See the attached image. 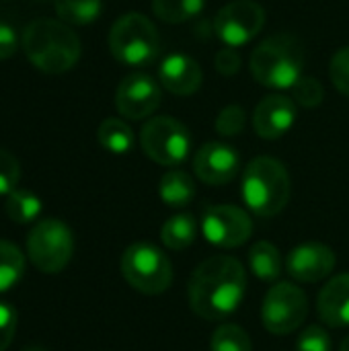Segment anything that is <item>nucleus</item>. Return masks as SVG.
<instances>
[{
  "label": "nucleus",
  "mask_w": 349,
  "mask_h": 351,
  "mask_svg": "<svg viewBox=\"0 0 349 351\" xmlns=\"http://www.w3.org/2000/svg\"><path fill=\"white\" fill-rule=\"evenodd\" d=\"M189 306L204 321L232 317L247 294V271L239 259L216 255L206 259L189 278Z\"/></svg>",
  "instance_id": "nucleus-1"
},
{
  "label": "nucleus",
  "mask_w": 349,
  "mask_h": 351,
  "mask_svg": "<svg viewBox=\"0 0 349 351\" xmlns=\"http://www.w3.org/2000/svg\"><path fill=\"white\" fill-rule=\"evenodd\" d=\"M21 47L29 62L45 74L68 72L80 58L78 35L60 19L31 21L23 31Z\"/></svg>",
  "instance_id": "nucleus-2"
},
{
  "label": "nucleus",
  "mask_w": 349,
  "mask_h": 351,
  "mask_svg": "<svg viewBox=\"0 0 349 351\" xmlns=\"http://www.w3.org/2000/svg\"><path fill=\"white\" fill-rule=\"evenodd\" d=\"M304 45L296 35L276 33L263 39L251 53L253 78L267 88H292L304 70Z\"/></svg>",
  "instance_id": "nucleus-3"
},
{
  "label": "nucleus",
  "mask_w": 349,
  "mask_h": 351,
  "mask_svg": "<svg viewBox=\"0 0 349 351\" xmlns=\"http://www.w3.org/2000/svg\"><path fill=\"white\" fill-rule=\"evenodd\" d=\"M243 199L259 218L278 216L290 202L292 183L286 167L272 156L253 158L243 171Z\"/></svg>",
  "instance_id": "nucleus-4"
},
{
  "label": "nucleus",
  "mask_w": 349,
  "mask_h": 351,
  "mask_svg": "<svg viewBox=\"0 0 349 351\" xmlns=\"http://www.w3.org/2000/svg\"><path fill=\"white\" fill-rule=\"evenodd\" d=\"M109 49L123 66L142 68L158 58L160 37L148 16L142 12H128L113 23L109 31Z\"/></svg>",
  "instance_id": "nucleus-5"
},
{
  "label": "nucleus",
  "mask_w": 349,
  "mask_h": 351,
  "mask_svg": "<svg viewBox=\"0 0 349 351\" xmlns=\"http://www.w3.org/2000/svg\"><path fill=\"white\" fill-rule=\"evenodd\" d=\"M121 276L146 296H158L173 284V265L169 257L150 243H134L121 255Z\"/></svg>",
  "instance_id": "nucleus-6"
},
{
  "label": "nucleus",
  "mask_w": 349,
  "mask_h": 351,
  "mask_svg": "<svg viewBox=\"0 0 349 351\" xmlns=\"http://www.w3.org/2000/svg\"><path fill=\"white\" fill-rule=\"evenodd\" d=\"M74 253L72 230L56 218L39 220L27 237V257L41 274H60Z\"/></svg>",
  "instance_id": "nucleus-7"
},
{
  "label": "nucleus",
  "mask_w": 349,
  "mask_h": 351,
  "mask_svg": "<svg viewBox=\"0 0 349 351\" xmlns=\"http://www.w3.org/2000/svg\"><path fill=\"white\" fill-rule=\"evenodd\" d=\"M140 146L144 154L156 165L177 167L189 156L191 134L179 119L158 115L144 123L140 132Z\"/></svg>",
  "instance_id": "nucleus-8"
},
{
  "label": "nucleus",
  "mask_w": 349,
  "mask_h": 351,
  "mask_svg": "<svg viewBox=\"0 0 349 351\" xmlns=\"http://www.w3.org/2000/svg\"><path fill=\"white\" fill-rule=\"evenodd\" d=\"M309 317V298L306 294L290 284H274L261 304V323L272 335H290L294 333Z\"/></svg>",
  "instance_id": "nucleus-9"
},
{
  "label": "nucleus",
  "mask_w": 349,
  "mask_h": 351,
  "mask_svg": "<svg viewBox=\"0 0 349 351\" xmlns=\"http://www.w3.org/2000/svg\"><path fill=\"white\" fill-rule=\"evenodd\" d=\"M265 25V10L255 0H232L214 19L216 37L226 47H241L255 39Z\"/></svg>",
  "instance_id": "nucleus-10"
},
{
  "label": "nucleus",
  "mask_w": 349,
  "mask_h": 351,
  "mask_svg": "<svg viewBox=\"0 0 349 351\" xmlns=\"http://www.w3.org/2000/svg\"><path fill=\"white\" fill-rule=\"evenodd\" d=\"M206 241L220 249H234L249 241L253 222L249 214L237 206H208L200 220Z\"/></svg>",
  "instance_id": "nucleus-11"
},
{
  "label": "nucleus",
  "mask_w": 349,
  "mask_h": 351,
  "mask_svg": "<svg viewBox=\"0 0 349 351\" xmlns=\"http://www.w3.org/2000/svg\"><path fill=\"white\" fill-rule=\"evenodd\" d=\"M163 101V90L158 82L142 72L125 76L115 90V107L121 117L140 121L150 117Z\"/></svg>",
  "instance_id": "nucleus-12"
},
{
  "label": "nucleus",
  "mask_w": 349,
  "mask_h": 351,
  "mask_svg": "<svg viewBox=\"0 0 349 351\" xmlns=\"http://www.w3.org/2000/svg\"><path fill=\"white\" fill-rule=\"evenodd\" d=\"M241 171L239 152L224 142H208L193 156V173L206 185H226Z\"/></svg>",
  "instance_id": "nucleus-13"
},
{
  "label": "nucleus",
  "mask_w": 349,
  "mask_h": 351,
  "mask_svg": "<svg viewBox=\"0 0 349 351\" xmlns=\"http://www.w3.org/2000/svg\"><path fill=\"white\" fill-rule=\"evenodd\" d=\"M335 253L323 243H304L294 247L286 259V271L290 278L302 284H315L331 276L335 269Z\"/></svg>",
  "instance_id": "nucleus-14"
},
{
  "label": "nucleus",
  "mask_w": 349,
  "mask_h": 351,
  "mask_svg": "<svg viewBox=\"0 0 349 351\" xmlns=\"http://www.w3.org/2000/svg\"><path fill=\"white\" fill-rule=\"evenodd\" d=\"M296 123V103L284 95H267L253 111V128L263 140L286 136Z\"/></svg>",
  "instance_id": "nucleus-15"
},
{
  "label": "nucleus",
  "mask_w": 349,
  "mask_h": 351,
  "mask_svg": "<svg viewBox=\"0 0 349 351\" xmlns=\"http://www.w3.org/2000/svg\"><path fill=\"white\" fill-rule=\"evenodd\" d=\"M158 80L175 97H189L200 90L204 72L200 64L187 53H171L160 62Z\"/></svg>",
  "instance_id": "nucleus-16"
},
{
  "label": "nucleus",
  "mask_w": 349,
  "mask_h": 351,
  "mask_svg": "<svg viewBox=\"0 0 349 351\" xmlns=\"http://www.w3.org/2000/svg\"><path fill=\"white\" fill-rule=\"evenodd\" d=\"M317 311L325 325L333 329L349 327V274L335 276L323 286L317 298Z\"/></svg>",
  "instance_id": "nucleus-17"
},
{
  "label": "nucleus",
  "mask_w": 349,
  "mask_h": 351,
  "mask_svg": "<svg viewBox=\"0 0 349 351\" xmlns=\"http://www.w3.org/2000/svg\"><path fill=\"white\" fill-rule=\"evenodd\" d=\"M158 195L169 208H185L195 197V181L181 169L167 171L158 183Z\"/></svg>",
  "instance_id": "nucleus-18"
},
{
  "label": "nucleus",
  "mask_w": 349,
  "mask_h": 351,
  "mask_svg": "<svg viewBox=\"0 0 349 351\" xmlns=\"http://www.w3.org/2000/svg\"><path fill=\"white\" fill-rule=\"evenodd\" d=\"M200 224L193 214H175L160 228V239L171 251H183L197 239Z\"/></svg>",
  "instance_id": "nucleus-19"
},
{
  "label": "nucleus",
  "mask_w": 349,
  "mask_h": 351,
  "mask_svg": "<svg viewBox=\"0 0 349 351\" xmlns=\"http://www.w3.org/2000/svg\"><path fill=\"white\" fill-rule=\"evenodd\" d=\"M249 267L261 282H276L282 276V257L274 243L259 241L249 249Z\"/></svg>",
  "instance_id": "nucleus-20"
},
{
  "label": "nucleus",
  "mask_w": 349,
  "mask_h": 351,
  "mask_svg": "<svg viewBox=\"0 0 349 351\" xmlns=\"http://www.w3.org/2000/svg\"><path fill=\"white\" fill-rule=\"evenodd\" d=\"M99 144L111 154H128L134 148V132L132 128L117 117H107L97 130Z\"/></svg>",
  "instance_id": "nucleus-21"
},
{
  "label": "nucleus",
  "mask_w": 349,
  "mask_h": 351,
  "mask_svg": "<svg viewBox=\"0 0 349 351\" xmlns=\"http://www.w3.org/2000/svg\"><path fill=\"white\" fill-rule=\"evenodd\" d=\"M56 14L66 25H88L103 10L101 0H53Z\"/></svg>",
  "instance_id": "nucleus-22"
},
{
  "label": "nucleus",
  "mask_w": 349,
  "mask_h": 351,
  "mask_svg": "<svg viewBox=\"0 0 349 351\" xmlns=\"http://www.w3.org/2000/svg\"><path fill=\"white\" fill-rule=\"evenodd\" d=\"M4 212L12 222L27 224V222H33L41 214V199L33 191L16 187L14 191L6 195Z\"/></svg>",
  "instance_id": "nucleus-23"
},
{
  "label": "nucleus",
  "mask_w": 349,
  "mask_h": 351,
  "mask_svg": "<svg viewBox=\"0 0 349 351\" xmlns=\"http://www.w3.org/2000/svg\"><path fill=\"white\" fill-rule=\"evenodd\" d=\"M25 274V255L8 241H0V292L14 288Z\"/></svg>",
  "instance_id": "nucleus-24"
},
{
  "label": "nucleus",
  "mask_w": 349,
  "mask_h": 351,
  "mask_svg": "<svg viewBox=\"0 0 349 351\" xmlns=\"http://www.w3.org/2000/svg\"><path fill=\"white\" fill-rule=\"evenodd\" d=\"M204 10V0H152V12L171 25L185 23Z\"/></svg>",
  "instance_id": "nucleus-25"
},
{
  "label": "nucleus",
  "mask_w": 349,
  "mask_h": 351,
  "mask_svg": "<svg viewBox=\"0 0 349 351\" xmlns=\"http://www.w3.org/2000/svg\"><path fill=\"white\" fill-rule=\"evenodd\" d=\"M210 351H253V343L243 327L226 323L212 333Z\"/></svg>",
  "instance_id": "nucleus-26"
},
{
  "label": "nucleus",
  "mask_w": 349,
  "mask_h": 351,
  "mask_svg": "<svg viewBox=\"0 0 349 351\" xmlns=\"http://www.w3.org/2000/svg\"><path fill=\"white\" fill-rule=\"evenodd\" d=\"M292 95H294V103H298V105H302L306 109H313V107H319L323 103L325 88H323V84L317 78L302 76L292 86Z\"/></svg>",
  "instance_id": "nucleus-27"
},
{
  "label": "nucleus",
  "mask_w": 349,
  "mask_h": 351,
  "mask_svg": "<svg viewBox=\"0 0 349 351\" xmlns=\"http://www.w3.org/2000/svg\"><path fill=\"white\" fill-rule=\"evenodd\" d=\"M247 125V113L241 105H228L224 107L216 117V132L220 136H239Z\"/></svg>",
  "instance_id": "nucleus-28"
},
{
  "label": "nucleus",
  "mask_w": 349,
  "mask_h": 351,
  "mask_svg": "<svg viewBox=\"0 0 349 351\" xmlns=\"http://www.w3.org/2000/svg\"><path fill=\"white\" fill-rule=\"evenodd\" d=\"M21 179V165L16 156L4 148H0V195H8L16 189Z\"/></svg>",
  "instance_id": "nucleus-29"
},
{
  "label": "nucleus",
  "mask_w": 349,
  "mask_h": 351,
  "mask_svg": "<svg viewBox=\"0 0 349 351\" xmlns=\"http://www.w3.org/2000/svg\"><path fill=\"white\" fill-rule=\"evenodd\" d=\"M331 348L333 343L329 333L319 325L304 329L296 339V351H331Z\"/></svg>",
  "instance_id": "nucleus-30"
},
{
  "label": "nucleus",
  "mask_w": 349,
  "mask_h": 351,
  "mask_svg": "<svg viewBox=\"0 0 349 351\" xmlns=\"http://www.w3.org/2000/svg\"><path fill=\"white\" fill-rule=\"evenodd\" d=\"M329 76L335 84V88L349 97V45L341 47L329 64Z\"/></svg>",
  "instance_id": "nucleus-31"
},
{
  "label": "nucleus",
  "mask_w": 349,
  "mask_h": 351,
  "mask_svg": "<svg viewBox=\"0 0 349 351\" xmlns=\"http://www.w3.org/2000/svg\"><path fill=\"white\" fill-rule=\"evenodd\" d=\"M16 331V311L10 304L0 302V351L8 350Z\"/></svg>",
  "instance_id": "nucleus-32"
},
{
  "label": "nucleus",
  "mask_w": 349,
  "mask_h": 351,
  "mask_svg": "<svg viewBox=\"0 0 349 351\" xmlns=\"http://www.w3.org/2000/svg\"><path fill=\"white\" fill-rule=\"evenodd\" d=\"M216 68L220 74L224 76H232L241 70V56L237 51V47H222L218 53H216Z\"/></svg>",
  "instance_id": "nucleus-33"
},
{
  "label": "nucleus",
  "mask_w": 349,
  "mask_h": 351,
  "mask_svg": "<svg viewBox=\"0 0 349 351\" xmlns=\"http://www.w3.org/2000/svg\"><path fill=\"white\" fill-rule=\"evenodd\" d=\"M16 47H19V37L12 25L0 21V62L12 58L16 53Z\"/></svg>",
  "instance_id": "nucleus-34"
},
{
  "label": "nucleus",
  "mask_w": 349,
  "mask_h": 351,
  "mask_svg": "<svg viewBox=\"0 0 349 351\" xmlns=\"http://www.w3.org/2000/svg\"><path fill=\"white\" fill-rule=\"evenodd\" d=\"M339 351H349V335L344 339V341H341V350Z\"/></svg>",
  "instance_id": "nucleus-35"
},
{
  "label": "nucleus",
  "mask_w": 349,
  "mask_h": 351,
  "mask_svg": "<svg viewBox=\"0 0 349 351\" xmlns=\"http://www.w3.org/2000/svg\"><path fill=\"white\" fill-rule=\"evenodd\" d=\"M23 351H45L43 348H25Z\"/></svg>",
  "instance_id": "nucleus-36"
}]
</instances>
